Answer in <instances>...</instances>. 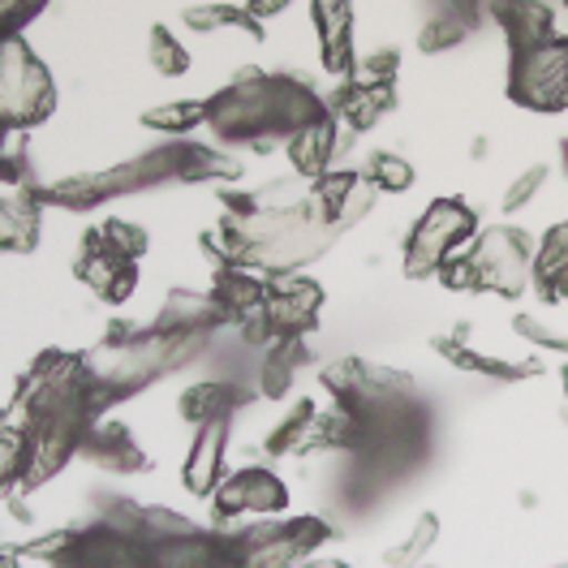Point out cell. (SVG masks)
Here are the masks:
<instances>
[{
	"label": "cell",
	"instance_id": "ac0fdd59",
	"mask_svg": "<svg viewBox=\"0 0 568 568\" xmlns=\"http://www.w3.org/2000/svg\"><path fill=\"white\" fill-rule=\"evenodd\" d=\"M435 354H444L448 362H457L465 371H478V375H496V379H526V375H538L542 366L538 362H508V357H491V354H474L465 349L462 341H435Z\"/></svg>",
	"mask_w": 568,
	"mask_h": 568
},
{
	"label": "cell",
	"instance_id": "83f0119b",
	"mask_svg": "<svg viewBox=\"0 0 568 568\" xmlns=\"http://www.w3.org/2000/svg\"><path fill=\"white\" fill-rule=\"evenodd\" d=\"M104 242L116 250L121 258H130V263H134V258L146 254V229H142V224H130V220H108Z\"/></svg>",
	"mask_w": 568,
	"mask_h": 568
},
{
	"label": "cell",
	"instance_id": "9c48e42d",
	"mask_svg": "<svg viewBox=\"0 0 568 568\" xmlns=\"http://www.w3.org/2000/svg\"><path fill=\"white\" fill-rule=\"evenodd\" d=\"M212 499L220 517H237V513L276 517V513H284V504H288V491H284V483L272 469H242V474L224 478Z\"/></svg>",
	"mask_w": 568,
	"mask_h": 568
},
{
	"label": "cell",
	"instance_id": "9a60e30c",
	"mask_svg": "<svg viewBox=\"0 0 568 568\" xmlns=\"http://www.w3.org/2000/svg\"><path fill=\"white\" fill-rule=\"evenodd\" d=\"M392 108H396V91L392 87H354V82H341L336 95H332V116L345 121L357 134L371 130Z\"/></svg>",
	"mask_w": 568,
	"mask_h": 568
},
{
	"label": "cell",
	"instance_id": "5b68a950",
	"mask_svg": "<svg viewBox=\"0 0 568 568\" xmlns=\"http://www.w3.org/2000/svg\"><path fill=\"white\" fill-rule=\"evenodd\" d=\"M508 100L534 112L568 108V43H542L534 52L513 57L508 65Z\"/></svg>",
	"mask_w": 568,
	"mask_h": 568
},
{
	"label": "cell",
	"instance_id": "8992f818",
	"mask_svg": "<svg viewBox=\"0 0 568 568\" xmlns=\"http://www.w3.org/2000/svg\"><path fill=\"white\" fill-rule=\"evenodd\" d=\"M469 258H474V272H478V288L499 293V297L526 293V284L534 276L530 242H526L521 229H487L474 242Z\"/></svg>",
	"mask_w": 568,
	"mask_h": 568
},
{
	"label": "cell",
	"instance_id": "4316f807",
	"mask_svg": "<svg viewBox=\"0 0 568 568\" xmlns=\"http://www.w3.org/2000/svg\"><path fill=\"white\" fill-rule=\"evenodd\" d=\"M556 272H568V220L556 224L547 237H542V250L534 258V281H547Z\"/></svg>",
	"mask_w": 568,
	"mask_h": 568
},
{
	"label": "cell",
	"instance_id": "7402d4cb",
	"mask_svg": "<svg viewBox=\"0 0 568 568\" xmlns=\"http://www.w3.org/2000/svg\"><path fill=\"white\" fill-rule=\"evenodd\" d=\"M199 121H207L203 100H178V104H160L142 112V125L146 130H164V134H190Z\"/></svg>",
	"mask_w": 568,
	"mask_h": 568
},
{
	"label": "cell",
	"instance_id": "4fadbf2b",
	"mask_svg": "<svg viewBox=\"0 0 568 568\" xmlns=\"http://www.w3.org/2000/svg\"><path fill=\"white\" fill-rule=\"evenodd\" d=\"M246 400H250V392H242L237 384H215V379H207V384H194V388L181 392L178 409L185 423L203 430V426L229 423L233 409L246 405Z\"/></svg>",
	"mask_w": 568,
	"mask_h": 568
},
{
	"label": "cell",
	"instance_id": "f546056e",
	"mask_svg": "<svg viewBox=\"0 0 568 568\" xmlns=\"http://www.w3.org/2000/svg\"><path fill=\"white\" fill-rule=\"evenodd\" d=\"M542 181H547V169H542V164L526 169L521 178L504 190V212H521V207H530V199L542 190Z\"/></svg>",
	"mask_w": 568,
	"mask_h": 568
},
{
	"label": "cell",
	"instance_id": "4dcf8cb0",
	"mask_svg": "<svg viewBox=\"0 0 568 568\" xmlns=\"http://www.w3.org/2000/svg\"><path fill=\"white\" fill-rule=\"evenodd\" d=\"M435 276H439V284H444V288H457V293H465V288H478V272H474V258H469V254H465V258H457V254H453V258H448V263H444Z\"/></svg>",
	"mask_w": 568,
	"mask_h": 568
},
{
	"label": "cell",
	"instance_id": "5bb4252c",
	"mask_svg": "<svg viewBox=\"0 0 568 568\" xmlns=\"http://www.w3.org/2000/svg\"><path fill=\"white\" fill-rule=\"evenodd\" d=\"M336 134H341V121L336 116H323L311 130H302V134L288 139V160H293L297 178L306 181L327 178V164L336 160Z\"/></svg>",
	"mask_w": 568,
	"mask_h": 568
},
{
	"label": "cell",
	"instance_id": "1f68e13d",
	"mask_svg": "<svg viewBox=\"0 0 568 568\" xmlns=\"http://www.w3.org/2000/svg\"><path fill=\"white\" fill-rule=\"evenodd\" d=\"M0 13H4V36H18V22H31L39 9L36 4H0Z\"/></svg>",
	"mask_w": 568,
	"mask_h": 568
},
{
	"label": "cell",
	"instance_id": "3957f363",
	"mask_svg": "<svg viewBox=\"0 0 568 568\" xmlns=\"http://www.w3.org/2000/svg\"><path fill=\"white\" fill-rule=\"evenodd\" d=\"M332 534L336 530L323 517H288V521L263 517L242 534H233V556L237 568H302Z\"/></svg>",
	"mask_w": 568,
	"mask_h": 568
},
{
	"label": "cell",
	"instance_id": "2e32d148",
	"mask_svg": "<svg viewBox=\"0 0 568 568\" xmlns=\"http://www.w3.org/2000/svg\"><path fill=\"white\" fill-rule=\"evenodd\" d=\"M212 297L229 311V320L242 323L267 306V281H258L250 267H220L212 281Z\"/></svg>",
	"mask_w": 568,
	"mask_h": 568
},
{
	"label": "cell",
	"instance_id": "d4e9b609",
	"mask_svg": "<svg viewBox=\"0 0 568 568\" xmlns=\"http://www.w3.org/2000/svg\"><path fill=\"white\" fill-rule=\"evenodd\" d=\"M315 414H320V409H315L311 400H302V405H297V409H293V414H288V418H284L272 435H267V444H263V448H267L272 457L297 453V448H302V435H306V426H311V418H315Z\"/></svg>",
	"mask_w": 568,
	"mask_h": 568
},
{
	"label": "cell",
	"instance_id": "6da1fadb",
	"mask_svg": "<svg viewBox=\"0 0 568 568\" xmlns=\"http://www.w3.org/2000/svg\"><path fill=\"white\" fill-rule=\"evenodd\" d=\"M332 116V104H323L311 82L288 73H263L246 65L212 104L207 125L224 142H246L254 151H272L281 134H302L315 121Z\"/></svg>",
	"mask_w": 568,
	"mask_h": 568
},
{
	"label": "cell",
	"instance_id": "d6986e66",
	"mask_svg": "<svg viewBox=\"0 0 568 568\" xmlns=\"http://www.w3.org/2000/svg\"><path fill=\"white\" fill-rule=\"evenodd\" d=\"M242 178V160L215 151V146H199V142L181 139V173L178 181H237Z\"/></svg>",
	"mask_w": 568,
	"mask_h": 568
},
{
	"label": "cell",
	"instance_id": "8d00e7d4",
	"mask_svg": "<svg viewBox=\"0 0 568 568\" xmlns=\"http://www.w3.org/2000/svg\"><path fill=\"white\" fill-rule=\"evenodd\" d=\"M556 568H568V560H565V565H556Z\"/></svg>",
	"mask_w": 568,
	"mask_h": 568
},
{
	"label": "cell",
	"instance_id": "603a6c76",
	"mask_svg": "<svg viewBox=\"0 0 568 568\" xmlns=\"http://www.w3.org/2000/svg\"><path fill=\"white\" fill-rule=\"evenodd\" d=\"M435 538H439V517H435V513H423V517L414 521L409 538H405V542H396L388 556H384V565L388 568H418L426 551L435 547Z\"/></svg>",
	"mask_w": 568,
	"mask_h": 568
},
{
	"label": "cell",
	"instance_id": "d6a6232c",
	"mask_svg": "<svg viewBox=\"0 0 568 568\" xmlns=\"http://www.w3.org/2000/svg\"><path fill=\"white\" fill-rule=\"evenodd\" d=\"M276 13H284L281 0H272V4H246V18H276Z\"/></svg>",
	"mask_w": 568,
	"mask_h": 568
},
{
	"label": "cell",
	"instance_id": "484cf974",
	"mask_svg": "<svg viewBox=\"0 0 568 568\" xmlns=\"http://www.w3.org/2000/svg\"><path fill=\"white\" fill-rule=\"evenodd\" d=\"M151 65L164 78H181V73L190 70V52L164 27H151Z\"/></svg>",
	"mask_w": 568,
	"mask_h": 568
},
{
	"label": "cell",
	"instance_id": "277c9868",
	"mask_svg": "<svg viewBox=\"0 0 568 568\" xmlns=\"http://www.w3.org/2000/svg\"><path fill=\"white\" fill-rule=\"evenodd\" d=\"M474 229H478V215L469 212L462 199H435L418 220L409 246H405V272L414 281L435 276Z\"/></svg>",
	"mask_w": 568,
	"mask_h": 568
},
{
	"label": "cell",
	"instance_id": "ffe728a7",
	"mask_svg": "<svg viewBox=\"0 0 568 568\" xmlns=\"http://www.w3.org/2000/svg\"><path fill=\"white\" fill-rule=\"evenodd\" d=\"M474 9H465V4H444V9H435V18L423 27V36H418V48L423 52H444V48H457L462 39H469L474 31Z\"/></svg>",
	"mask_w": 568,
	"mask_h": 568
},
{
	"label": "cell",
	"instance_id": "44dd1931",
	"mask_svg": "<svg viewBox=\"0 0 568 568\" xmlns=\"http://www.w3.org/2000/svg\"><path fill=\"white\" fill-rule=\"evenodd\" d=\"M306 357H311L306 354V341H276L267 362H263V379H258L263 396L281 400L284 392L293 388V375H297V366H302Z\"/></svg>",
	"mask_w": 568,
	"mask_h": 568
},
{
	"label": "cell",
	"instance_id": "ba28073f",
	"mask_svg": "<svg viewBox=\"0 0 568 568\" xmlns=\"http://www.w3.org/2000/svg\"><path fill=\"white\" fill-rule=\"evenodd\" d=\"M73 272H78V281L82 284H91L104 302H125V297L134 293V284H139L134 263H130V258H121L116 250L108 246L104 229H91V233H87V242H82V254H78Z\"/></svg>",
	"mask_w": 568,
	"mask_h": 568
},
{
	"label": "cell",
	"instance_id": "836d02e7",
	"mask_svg": "<svg viewBox=\"0 0 568 568\" xmlns=\"http://www.w3.org/2000/svg\"><path fill=\"white\" fill-rule=\"evenodd\" d=\"M302 568H349V565H341V560H306Z\"/></svg>",
	"mask_w": 568,
	"mask_h": 568
},
{
	"label": "cell",
	"instance_id": "f1b7e54d",
	"mask_svg": "<svg viewBox=\"0 0 568 568\" xmlns=\"http://www.w3.org/2000/svg\"><path fill=\"white\" fill-rule=\"evenodd\" d=\"M392 78H396V52L384 48V52H371V57H362L354 65V87H392Z\"/></svg>",
	"mask_w": 568,
	"mask_h": 568
},
{
	"label": "cell",
	"instance_id": "52a82bcc",
	"mask_svg": "<svg viewBox=\"0 0 568 568\" xmlns=\"http://www.w3.org/2000/svg\"><path fill=\"white\" fill-rule=\"evenodd\" d=\"M323 306V288L306 276H267V306L263 315L272 323L276 341H302L315 332Z\"/></svg>",
	"mask_w": 568,
	"mask_h": 568
},
{
	"label": "cell",
	"instance_id": "d590c367",
	"mask_svg": "<svg viewBox=\"0 0 568 568\" xmlns=\"http://www.w3.org/2000/svg\"><path fill=\"white\" fill-rule=\"evenodd\" d=\"M565 160H568V142H565Z\"/></svg>",
	"mask_w": 568,
	"mask_h": 568
},
{
	"label": "cell",
	"instance_id": "7c38bea8",
	"mask_svg": "<svg viewBox=\"0 0 568 568\" xmlns=\"http://www.w3.org/2000/svg\"><path fill=\"white\" fill-rule=\"evenodd\" d=\"M82 453L104 469H116V474H139V469H151L146 453L139 448V439L125 430L121 423H95L82 439Z\"/></svg>",
	"mask_w": 568,
	"mask_h": 568
},
{
	"label": "cell",
	"instance_id": "e575fe53",
	"mask_svg": "<svg viewBox=\"0 0 568 568\" xmlns=\"http://www.w3.org/2000/svg\"><path fill=\"white\" fill-rule=\"evenodd\" d=\"M565 392H568V366H565Z\"/></svg>",
	"mask_w": 568,
	"mask_h": 568
},
{
	"label": "cell",
	"instance_id": "7a4b0ae2",
	"mask_svg": "<svg viewBox=\"0 0 568 568\" xmlns=\"http://www.w3.org/2000/svg\"><path fill=\"white\" fill-rule=\"evenodd\" d=\"M57 108V87L22 36H0V125L31 130Z\"/></svg>",
	"mask_w": 568,
	"mask_h": 568
},
{
	"label": "cell",
	"instance_id": "cb8c5ba5",
	"mask_svg": "<svg viewBox=\"0 0 568 568\" xmlns=\"http://www.w3.org/2000/svg\"><path fill=\"white\" fill-rule=\"evenodd\" d=\"M366 181H371L375 190L400 194V190L414 185V169H409L400 155H392V151H375V155L366 160Z\"/></svg>",
	"mask_w": 568,
	"mask_h": 568
},
{
	"label": "cell",
	"instance_id": "8fae6325",
	"mask_svg": "<svg viewBox=\"0 0 568 568\" xmlns=\"http://www.w3.org/2000/svg\"><path fill=\"white\" fill-rule=\"evenodd\" d=\"M224 439H229V423L203 426L194 435V448L185 457V491L190 496H215L224 483Z\"/></svg>",
	"mask_w": 568,
	"mask_h": 568
},
{
	"label": "cell",
	"instance_id": "30bf717a",
	"mask_svg": "<svg viewBox=\"0 0 568 568\" xmlns=\"http://www.w3.org/2000/svg\"><path fill=\"white\" fill-rule=\"evenodd\" d=\"M315 27H320L323 65L336 78H354V9L349 4H315Z\"/></svg>",
	"mask_w": 568,
	"mask_h": 568
},
{
	"label": "cell",
	"instance_id": "e0dca14e",
	"mask_svg": "<svg viewBox=\"0 0 568 568\" xmlns=\"http://www.w3.org/2000/svg\"><path fill=\"white\" fill-rule=\"evenodd\" d=\"M39 194L27 190H4V203H0V242L4 250H36L39 242Z\"/></svg>",
	"mask_w": 568,
	"mask_h": 568
}]
</instances>
